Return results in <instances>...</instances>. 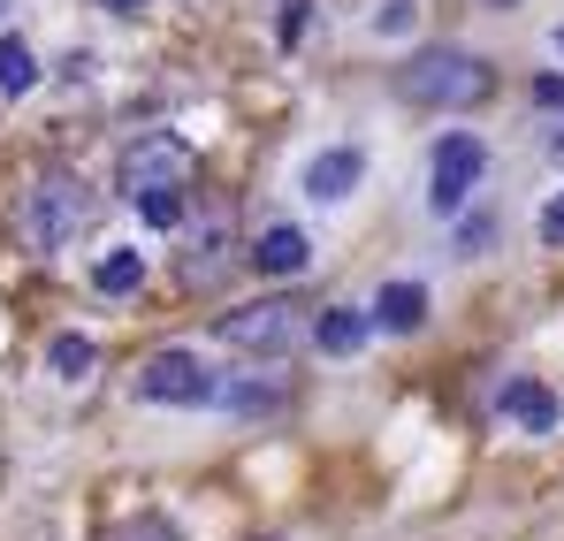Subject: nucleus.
I'll return each mask as SVG.
<instances>
[{
	"label": "nucleus",
	"mask_w": 564,
	"mask_h": 541,
	"mask_svg": "<svg viewBox=\"0 0 564 541\" xmlns=\"http://www.w3.org/2000/svg\"><path fill=\"white\" fill-rule=\"evenodd\" d=\"M550 145H557V161H564V130H557V138H550Z\"/></svg>",
	"instance_id": "obj_18"
},
{
	"label": "nucleus",
	"mask_w": 564,
	"mask_h": 541,
	"mask_svg": "<svg viewBox=\"0 0 564 541\" xmlns=\"http://www.w3.org/2000/svg\"><path fill=\"white\" fill-rule=\"evenodd\" d=\"M359 153L351 145H336V153H321L313 169H305V198H351V183H359Z\"/></svg>",
	"instance_id": "obj_9"
},
{
	"label": "nucleus",
	"mask_w": 564,
	"mask_h": 541,
	"mask_svg": "<svg viewBox=\"0 0 564 541\" xmlns=\"http://www.w3.org/2000/svg\"><path fill=\"white\" fill-rule=\"evenodd\" d=\"M397 91L412 107H480L496 91V69L480 54H458V46H427V54H412L397 69Z\"/></svg>",
	"instance_id": "obj_2"
},
{
	"label": "nucleus",
	"mask_w": 564,
	"mask_h": 541,
	"mask_svg": "<svg viewBox=\"0 0 564 541\" xmlns=\"http://www.w3.org/2000/svg\"><path fill=\"white\" fill-rule=\"evenodd\" d=\"M15 221H23V245H31V252H62V245L85 229V191L69 176H39Z\"/></svg>",
	"instance_id": "obj_4"
},
{
	"label": "nucleus",
	"mask_w": 564,
	"mask_h": 541,
	"mask_svg": "<svg viewBox=\"0 0 564 541\" xmlns=\"http://www.w3.org/2000/svg\"><path fill=\"white\" fill-rule=\"evenodd\" d=\"M138 397L145 404H214L221 381L198 366V351H153V359L138 366Z\"/></svg>",
	"instance_id": "obj_5"
},
{
	"label": "nucleus",
	"mask_w": 564,
	"mask_h": 541,
	"mask_svg": "<svg viewBox=\"0 0 564 541\" xmlns=\"http://www.w3.org/2000/svg\"><path fill=\"white\" fill-rule=\"evenodd\" d=\"M93 282L107 290V297H130V290L145 282V260H138V252H107V260L93 268Z\"/></svg>",
	"instance_id": "obj_12"
},
{
	"label": "nucleus",
	"mask_w": 564,
	"mask_h": 541,
	"mask_svg": "<svg viewBox=\"0 0 564 541\" xmlns=\"http://www.w3.org/2000/svg\"><path fill=\"white\" fill-rule=\"evenodd\" d=\"M550 46H557V54H564V31H557V39H550Z\"/></svg>",
	"instance_id": "obj_19"
},
{
	"label": "nucleus",
	"mask_w": 564,
	"mask_h": 541,
	"mask_svg": "<svg viewBox=\"0 0 564 541\" xmlns=\"http://www.w3.org/2000/svg\"><path fill=\"white\" fill-rule=\"evenodd\" d=\"M46 359H54V374H62V381H85V374H93V336H54V351H46Z\"/></svg>",
	"instance_id": "obj_14"
},
{
	"label": "nucleus",
	"mask_w": 564,
	"mask_h": 541,
	"mask_svg": "<svg viewBox=\"0 0 564 541\" xmlns=\"http://www.w3.org/2000/svg\"><path fill=\"white\" fill-rule=\"evenodd\" d=\"M31 85H39V62H31L23 39H8V46H0V91L15 99V91H31Z\"/></svg>",
	"instance_id": "obj_13"
},
{
	"label": "nucleus",
	"mask_w": 564,
	"mask_h": 541,
	"mask_svg": "<svg viewBox=\"0 0 564 541\" xmlns=\"http://www.w3.org/2000/svg\"><path fill=\"white\" fill-rule=\"evenodd\" d=\"M375 321L397 328V336H412V328L427 321V290H420V282H389V290L375 297Z\"/></svg>",
	"instance_id": "obj_10"
},
{
	"label": "nucleus",
	"mask_w": 564,
	"mask_h": 541,
	"mask_svg": "<svg viewBox=\"0 0 564 541\" xmlns=\"http://www.w3.org/2000/svg\"><path fill=\"white\" fill-rule=\"evenodd\" d=\"M252 260H260V274H297L305 260H313V245H305V229H297V221H275V229H260V237H252Z\"/></svg>",
	"instance_id": "obj_7"
},
{
	"label": "nucleus",
	"mask_w": 564,
	"mask_h": 541,
	"mask_svg": "<svg viewBox=\"0 0 564 541\" xmlns=\"http://www.w3.org/2000/svg\"><path fill=\"white\" fill-rule=\"evenodd\" d=\"M107 541H184V534H176L169 519H138V527H115Z\"/></svg>",
	"instance_id": "obj_15"
},
{
	"label": "nucleus",
	"mask_w": 564,
	"mask_h": 541,
	"mask_svg": "<svg viewBox=\"0 0 564 541\" xmlns=\"http://www.w3.org/2000/svg\"><path fill=\"white\" fill-rule=\"evenodd\" d=\"M99 8H115V15H130V8H145V0H99Z\"/></svg>",
	"instance_id": "obj_17"
},
{
	"label": "nucleus",
	"mask_w": 564,
	"mask_h": 541,
	"mask_svg": "<svg viewBox=\"0 0 564 541\" xmlns=\"http://www.w3.org/2000/svg\"><path fill=\"white\" fill-rule=\"evenodd\" d=\"M321 336V321L297 305V297H260V305H237V313H221V344H237V351H260V359H290V351H305Z\"/></svg>",
	"instance_id": "obj_3"
},
{
	"label": "nucleus",
	"mask_w": 564,
	"mask_h": 541,
	"mask_svg": "<svg viewBox=\"0 0 564 541\" xmlns=\"http://www.w3.org/2000/svg\"><path fill=\"white\" fill-rule=\"evenodd\" d=\"M191 176H198V161H191L184 138H169V130H153V138H138V145L122 153V198H130L153 229H176V221H184Z\"/></svg>",
	"instance_id": "obj_1"
},
{
	"label": "nucleus",
	"mask_w": 564,
	"mask_h": 541,
	"mask_svg": "<svg viewBox=\"0 0 564 541\" xmlns=\"http://www.w3.org/2000/svg\"><path fill=\"white\" fill-rule=\"evenodd\" d=\"M313 344H321V351H336V359H344V351H359V344H367V313H359V305L321 313V336H313Z\"/></svg>",
	"instance_id": "obj_11"
},
{
	"label": "nucleus",
	"mask_w": 564,
	"mask_h": 541,
	"mask_svg": "<svg viewBox=\"0 0 564 541\" xmlns=\"http://www.w3.org/2000/svg\"><path fill=\"white\" fill-rule=\"evenodd\" d=\"M480 169H488V145L480 138H466V130H451L443 145H435V183H427V206L435 214H458L473 198V183H480Z\"/></svg>",
	"instance_id": "obj_6"
},
{
	"label": "nucleus",
	"mask_w": 564,
	"mask_h": 541,
	"mask_svg": "<svg viewBox=\"0 0 564 541\" xmlns=\"http://www.w3.org/2000/svg\"><path fill=\"white\" fill-rule=\"evenodd\" d=\"M503 420H519L527 435H550V428H557V397L519 374V381H503Z\"/></svg>",
	"instance_id": "obj_8"
},
{
	"label": "nucleus",
	"mask_w": 564,
	"mask_h": 541,
	"mask_svg": "<svg viewBox=\"0 0 564 541\" xmlns=\"http://www.w3.org/2000/svg\"><path fill=\"white\" fill-rule=\"evenodd\" d=\"M542 245H557V252H564V191L542 206Z\"/></svg>",
	"instance_id": "obj_16"
}]
</instances>
